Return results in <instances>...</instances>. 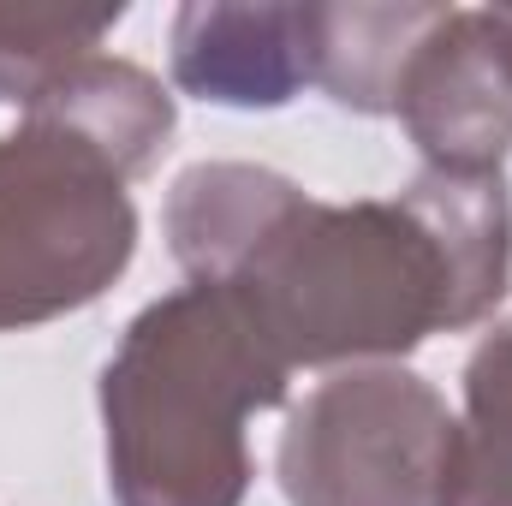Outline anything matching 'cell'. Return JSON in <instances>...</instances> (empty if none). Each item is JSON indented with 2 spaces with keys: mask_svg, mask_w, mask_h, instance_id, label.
I'll return each mask as SVG.
<instances>
[{
  "mask_svg": "<svg viewBox=\"0 0 512 506\" xmlns=\"http://www.w3.org/2000/svg\"><path fill=\"white\" fill-rule=\"evenodd\" d=\"M221 286L251 304L292 370L399 364L507 298V179L423 167L399 197L358 203H322L292 179Z\"/></svg>",
  "mask_w": 512,
  "mask_h": 506,
  "instance_id": "1",
  "label": "cell"
},
{
  "mask_svg": "<svg viewBox=\"0 0 512 506\" xmlns=\"http://www.w3.org/2000/svg\"><path fill=\"white\" fill-rule=\"evenodd\" d=\"M292 364L233 286L143 304L102 370L114 506H245V417L286 399Z\"/></svg>",
  "mask_w": 512,
  "mask_h": 506,
  "instance_id": "2",
  "label": "cell"
},
{
  "mask_svg": "<svg viewBox=\"0 0 512 506\" xmlns=\"http://www.w3.org/2000/svg\"><path fill=\"white\" fill-rule=\"evenodd\" d=\"M131 256V179L78 131L24 114L0 137V334L96 304Z\"/></svg>",
  "mask_w": 512,
  "mask_h": 506,
  "instance_id": "3",
  "label": "cell"
},
{
  "mask_svg": "<svg viewBox=\"0 0 512 506\" xmlns=\"http://www.w3.org/2000/svg\"><path fill=\"white\" fill-rule=\"evenodd\" d=\"M274 465L292 506H453L459 417L423 376L358 364L286 411Z\"/></svg>",
  "mask_w": 512,
  "mask_h": 506,
  "instance_id": "4",
  "label": "cell"
},
{
  "mask_svg": "<svg viewBox=\"0 0 512 506\" xmlns=\"http://www.w3.org/2000/svg\"><path fill=\"white\" fill-rule=\"evenodd\" d=\"M393 114L435 173H501L512 155V24L501 6H441L411 48Z\"/></svg>",
  "mask_w": 512,
  "mask_h": 506,
  "instance_id": "5",
  "label": "cell"
},
{
  "mask_svg": "<svg viewBox=\"0 0 512 506\" xmlns=\"http://www.w3.org/2000/svg\"><path fill=\"white\" fill-rule=\"evenodd\" d=\"M173 84L215 108H286L316 84V0H191L167 36Z\"/></svg>",
  "mask_w": 512,
  "mask_h": 506,
  "instance_id": "6",
  "label": "cell"
},
{
  "mask_svg": "<svg viewBox=\"0 0 512 506\" xmlns=\"http://www.w3.org/2000/svg\"><path fill=\"white\" fill-rule=\"evenodd\" d=\"M36 120H54V126L78 131L90 149H102L126 179H143L167 143H173V96L161 90L155 72L131 66V60H114V54H90L78 60L36 108H24Z\"/></svg>",
  "mask_w": 512,
  "mask_h": 506,
  "instance_id": "7",
  "label": "cell"
},
{
  "mask_svg": "<svg viewBox=\"0 0 512 506\" xmlns=\"http://www.w3.org/2000/svg\"><path fill=\"white\" fill-rule=\"evenodd\" d=\"M435 18L423 0H316V84L352 114H393V84Z\"/></svg>",
  "mask_w": 512,
  "mask_h": 506,
  "instance_id": "8",
  "label": "cell"
},
{
  "mask_svg": "<svg viewBox=\"0 0 512 506\" xmlns=\"http://www.w3.org/2000/svg\"><path fill=\"white\" fill-rule=\"evenodd\" d=\"M453 506H512V316L465 358Z\"/></svg>",
  "mask_w": 512,
  "mask_h": 506,
  "instance_id": "9",
  "label": "cell"
},
{
  "mask_svg": "<svg viewBox=\"0 0 512 506\" xmlns=\"http://www.w3.org/2000/svg\"><path fill=\"white\" fill-rule=\"evenodd\" d=\"M120 18L126 6L114 12H0V102L36 108L78 60L102 54Z\"/></svg>",
  "mask_w": 512,
  "mask_h": 506,
  "instance_id": "10",
  "label": "cell"
},
{
  "mask_svg": "<svg viewBox=\"0 0 512 506\" xmlns=\"http://www.w3.org/2000/svg\"><path fill=\"white\" fill-rule=\"evenodd\" d=\"M501 12H507V24H512V6H501Z\"/></svg>",
  "mask_w": 512,
  "mask_h": 506,
  "instance_id": "11",
  "label": "cell"
}]
</instances>
